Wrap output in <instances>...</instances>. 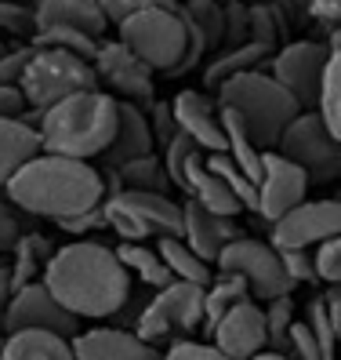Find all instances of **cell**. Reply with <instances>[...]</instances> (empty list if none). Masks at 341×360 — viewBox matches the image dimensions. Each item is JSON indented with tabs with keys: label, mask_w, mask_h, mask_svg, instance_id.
<instances>
[{
	"label": "cell",
	"mask_w": 341,
	"mask_h": 360,
	"mask_svg": "<svg viewBox=\"0 0 341 360\" xmlns=\"http://www.w3.org/2000/svg\"><path fill=\"white\" fill-rule=\"evenodd\" d=\"M40 281L80 321H105L131 302V273L120 262L116 248L98 240H73L58 248Z\"/></svg>",
	"instance_id": "6da1fadb"
},
{
	"label": "cell",
	"mask_w": 341,
	"mask_h": 360,
	"mask_svg": "<svg viewBox=\"0 0 341 360\" xmlns=\"http://www.w3.org/2000/svg\"><path fill=\"white\" fill-rule=\"evenodd\" d=\"M8 200L36 219H73L83 215L91 207H102L105 200V175L88 160L76 157H58L40 150L33 160H26L18 172L11 175Z\"/></svg>",
	"instance_id": "7a4b0ae2"
},
{
	"label": "cell",
	"mask_w": 341,
	"mask_h": 360,
	"mask_svg": "<svg viewBox=\"0 0 341 360\" xmlns=\"http://www.w3.org/2000/svg\"><path fill=\"white\" fill-rule=\"evenodd\" d=\"M116 113H120V98L102 88H88L62 98L48 105L36 124L40 150L58 157H76V160L102 157L116 135Z\"/></svg>",
	"instance_id": "3957f363"
},
{
	"label": "cell",
	"mask_w": 341,
	"mask_h": 360,
	"mask_svg": "<svg viewBox=\"0 0 341 360\" xmlns=\"http://www.w3.org/2000/svg\"><path fill=\"white\" fill-rule=\"evenodd\" d=\"M218 105H229V110L240 113L250 139L258 142L262 150H276L283 128L302 113L297 98L265 70H250V73L225 80L218 88Z\"/></svg>",
	"instance_id": "277c9868"
},
{
	"label": "cell",
	"mask_w": 341,
	"mask_h": 360,
	"mask_svg": "<svg viewBox=\"0 0 341 360\" xmlns=\"http://www.w3.org/2000/svg\"><path fill=\"white\" fill-rule=\"evenodd\" d=\"M105 226L120 240H149V237H182V204L170 200V193L153 189H113L102 200Z\"/></svg>",
	"instance_id": "5b68a950"
},
{
	"label": "cell",
	"mask_w": 341,
	"mask_h": 360,
	"mask_svg": "<svg viewBox=\"0 0 341 360\" xmlns=\"http://www.w3.org/2000/svg\"><path fill=\"white\" fill-rule=\"evenodd\" d=\"M120 37L142 62H149L156 73H170L182 62L189 48V22L178 4H160V8H142L116 22Z\"/></svg>",
	"instance_id": "8992f818"
},
{
	"label": "cell",
	"mask_w": 341,
	"mask_h": 360,
	"mask_svg": "<svg viewBox=\"0 0 341 360\" xmlns=\"http://www.w3.org/2000/svg\"><path fill=\"white\" fill-rule=\"evenodd\" d=\"M18 84H22L26 102L33 110H48V105L69 98L76 91L102 88L91 58H80V55L58 51V48H36V44H33V58Z\"/></svg>",
	"instance_id": "52a82bcc"
},
{
	"label": "cell",
	"mask_w": 341,
	"mask_h": 360,
	"mask_svg": "<svg viewBox=\"0 0 341 360\" xmlns=\"http://www.w3.org/2000/svg\"><path fill=\"white\" fill-rule=\"evenodd\" d=\"M200 324H203V284L170 281L167 288H156V295L142 306L135 331L145 342L163 346V342H178Z\"/></svg>",
	"instance_id": "ba28073f"
},
{
	"label": "cell",
	"mask_w": 341,
	"mask_h": 360,
	"mask_svg": "<svg viewBox=\"0 0 341 360\" xmlns=\"http://www.w3.org/2000/svg\"><path fill=\"white\" fill-rule=\"evenodd\" d=\"M218 273H236V277L247 281L250 288V299L269 302V299H280V295H290L297 284L290 281V273L280 259V248L272 240H254V237H236L222 248L218 255Z\"/></svg>",
	"instance_id": "9c48e42d"
},
{
	"label": "cell",
	"mask_w": 341,
	"mask_h": 360,
	"mask_svg": "<svg viewBox=\"0 0 341 360\" xmlns=\"http://www.w3.org/2000/svg\"><path fill=\"white\" fill-rule=\"evenodd\" d=\"M276 150L294 164H302L309 182H334L341 175V139L327 128L316 110L297 113L283 128Z\"/></svg>",
	"instance_id": "30bf717a"
},
{
	"label": "cell",
	"mask_w": 341,
	"mask_h": 360,
	"mask_svg": "<svg viewBox=\"0 0 341 360\" xmlns=\"http://www.w3.org/2000/svg\"><path fill=\"white\" fill-rule=\"evenodd\" d=\"M95 70H98V84L109 88V95L135 102L142 110L156 102V84H153V66L142 62L123 40H102V48L95 55Z\"/></svg>",
	"instance_id": "8fae6325"
},
{
	"label": "cell",
	"mask_w": 341,
	"mask_h": 360,
	"mask_svg": "<svg viewBox=\"0 0 341 360\" xmlns=\"http://www.w3.org/2000/svg\"><path fill=\"white\" fill-rule=\"evenodd\" d=\"M327 58H330V44H316V40H294V44H283V48L272 51V58H269L272 70H269V73L297 98V105H302V110H316Z\"/></svg>",
	"instance_id": "7c38bea8"
},
{
	"label": "cell",
	"mask_w": 341,
	"mask_h": 360,
	"mask_svg": "<svg viewBox=\"0 0 341 360\" xmlns=\"http://www.w3.org/2000/svg\"><path fill=\"white\" fill-rule=\"evenodd\" d=\"M269 240L276 248H316L341 233V200H302L287 215L269 222Z\"/></svg>",
	"instance_id": "4fadbf2b"
},
{
	"label": "cell",
	"mask_w": 341,
	"mask_h": 360,
	"mask_svg": "<svg viewBox=\"0 0 341 360\" xmlns=\"http://www.w3.org/2000/svg\"><path fill=\"white\" fill-rule=\"evenodd\" d=\"M4 331H22V328H44V331H58L73 338L80 331V316H73L66 306H62L51 288L44 281H29L15 291V299L4 313Z\"/></svg>",
	"instance_id": "5bb4252c"
},
{
	"label": "cell",
	"mask_w": 341,
	"mask_h": 360,
	"mask_svg": "<svg viewBox=\"0 0 341 360\" xmlns=\"http://www.w3.org/2000/svg\"><path fill=\"white\" fill-rule=\"evenodd\" d=\"M309 186L312 182L302 164H294L280 150H265V175L258 182V215L265 222H276L309 197Z\"/></svg>",
	"instance_id": "9a60e30c"
},
{
	"label": "cell",
	"mask_w": 341,
	"mask_h": 360,
	"mask_svg": "<svg viewBox=\"0 0 341 360\" xmlns=\"http://www.w3.org/2000/svg\"><path fill=\"white\" fill-rule=\"evenodd\" d=\"M210 342H215L229 360H250L254 353L269 349L265 306H258V299L236 302L215 328H210Z\"/></svg>",
	"instance_id": "2e32d148"
},
{
	"label": "cell",
	"mask_w": 341,
	"mask_h": 360,
	"mask_svg": "<svg viewBox=\"0 0 341 360\" xmlns=\"http://www.w3.org/2000/svg\"><path fill=\"white\" fill-rule=\"evenodd\" d=\"M76 360H163L160 346L145 342L135 328H91L73 335Z\"/></svg>",
	"instance_id": "e0dca14e"
},
{
	"label": "cell",
	"mask_w": 341,
	"mask_h": 360,
	"mask_svg": "<svg viewBox=\"0 0 341 360\" xmlns=\"http://www.w3.org/2000/svg\"><path fill=\"white\" fill-rule=\"evenodd\" d=\"M170 110H175L178 131H185L203 153H222V150H229L225 124H222V105H218V102H210L207 95L185 88V91L175 95Z\"/></svg>",
	"instance_id": "ac0fdd59"
},
{
	"label": "cell",
	"mask_w": 341,
	"mask_h": 360,
	"mask_svg": "<svg viewBox=\"0 0 341 360\" xmlns=\"http://www.w3.org/2000/svg\"><path fill=\"white\" fill-rule=\"evenodd\" d=\"M182 215H185L182 237L193 244V251H196L203 262H210V266L218 262L222 248H225L229 240L243 237V229L236 226V215H218V211L203 207V204L193 200V197L182 204Z\"/></svg>",
	"instance_id": "d6986e66"
},
{
	"label": "cell",
	"mask_w": 341,
	"mask_h": 360,
	"mask_svg": "<svg viewBox=\"0 0 341 360\" xmlns=\"http://www.w3.org/2000/svg\"><path fill=\"white\" fill-rule=\"evenodd\" d=\"M145 153H156V135H153V124H149V113L135 102H123L120 98V113H116V135L109 142V150L102 153V160L109 167H120L135 157Z\"/></svg>",
	"instance_id": "ffe728a7"
},
{
	"label": "cell",
	"mask_w": 341,
	"mask_h": 360,
	"mask_svg": "<svg viewBox=\"0 0 341 360\" xmlns=\"http://www.w3.org/2000/svg\"><path fill=\"white\" fill-rule=\"evenodd\" d=\"M182 193L193 197V200H200V204L210 207V211H218V215H240V211H243V204H240L236 193L229 189V182L207 164V153H203V150L189 160Z\"/></svg>",
	"instance_id": "44dd1931"
},
{
	"label": "cell",
	"mask_w": 341,
	"mask_h": 360,
	"mask_svg": "<svg viewBox=\"0 0 341 360\" xmlns=\"http://www.w3.org/2000/svg\"><path fill=\"white\" fill-rule=\"evenodd\" d=\"M36 30L44 26H73L102 40L109 30V15L102 11L98 0H36Z\"/></svg>",
	"instance_id": "7402d4cb"
},
{
	"label": "cell",
	"mask_w": 341,
	"mask_h": 360,
	"mask_svg": "<svg viewBox=\"0 0 341 360\" xmlns=\"http://www.w3.org/2000/svg\"><path fill=\"white\" fill-rule=\"evenodd\" d=\"M0 360H76V356H73V338L44 328H22L4 335Z\"/></svg>",
	"instance_id": "603a6c76"
},
{
	"label": "cell",
	"mask_w": 341,
	"mask_h": 360,
	"mask_svg": "<svg viewBox=\"0 0 341 360\" xmlns=\"http://www.w3.org/2000/svg\"><path fill=\"white\" fill-rule=\"evenodd\" d=\"M269 58H272V48L258 44V40H243V44H232V48L218 51L215 58L207 62L203 84H207L210 91H218L225 80L240 77V73H250V70H262Z\"/></svg>",
	"instance_id": "cb8c5ba5"
},
{
	"label": "cell",
	"mask_w": 341,
	"mask_h": 360,
	"mask_svg": "<svg viewBox=\"0 0 341 360\" xmlns=\"http://www.w3.org/2000/svg\"><path fill=\"white\" fill-rule=\"evenodd\" d=\"M40 153V131L26 120L0 117V186H8L11 175Z\"/></svg>",
	"instance_id": "d4e9b609"
},
{
	"label": "cell",
	"mask_w": 341,
	"mask_h": 360,
	"mask_svg": "<svg viewBox=\"0 0 341 360\" xmlns=\"http://www.w3.org/2000/svg\"><path fill=\"white\" fill-rule=\"evenodd\" d=\"M116 255L127 266V273H135L145 288H167L170 281H175L170 269H167V262H163V255L156 248H149L145 240H120Z\"/></svg>",
	"instance_id": "484cf974"
},
{
	"label": "cell",
	"mask_w": 341,
	"mask_h": 360,
	"mask_svg": "<svg viewBox=\"0 0 341 360\" xmlns=\"http://www.w3.org/2000/svg\"><path fill=\"white\" fill-rule=\"evenodd\" d=\"M156 251L163 255L175 281H193V284H203V288L210 284V262H203L185 237H156Z\"/></svg>",
	"instance_id": "4316f807"
},
{
	"label": "cell",
	"mask_w": 341,
	"mask_h": 360,
	"mask_svg": "<svg viewBox=\"0 0 341 360\" xmlns=\"http://www.w3.org/2000/svg\"><path fill=\"white\" fill-rule=\"evenodd\" d=\"M11 277H15V288H22L29 281H40L44 277V266L51 262L55 248L48 244V237H40V233H22L18 237V244L11 248Z\"/></svg>",
	"instance_id": "83f0119b"
},
{
	"label": "cell",
	"mask_w": 341,
	"mask_h": 360,
	"mask_svg": "<svg viewBox=\"0 0 341 360\" xmlns=\"http://www.w3.org/2000/svg\"><path fill=\"white\" fill-rule=\"evenodd\" d=\"M243 299H250V288H247L243 277H236V273H222L218 281H210L203 288V328L210 331L232 306L243 302Z\"/></svg>",
	"instance_id": "f1b7e54d"
},
{
	"label": "cell",
	"mask_w": 341,
	"mask_h": 360,
	"mask_svg": "<svg viewBox=\"0 0 341 360\" xmlns=\"http://www.w3.org/2000/svg\"><path fill=\"white\" fill-rule=\"evenodd\" d=\"M113 172L120 179V189H153V193H167L170 189V175L163 167V157H156V153L135 157V160L113 167Z\"/></svg>",
	"instance_id": "f546056e"
},
{
	"label": "cell",
	"mask_w": 341,
	"mask_h": 360,
	"mask_svg": "<svg viewBox=\"0 0 341 360\" xmlns=\"http://www.w3.org/2000/svg\"><path fill=\"white\" fill-rule=\"evenodd\" d=\"M316 113L323 117V124L341 139V48H330L327 70H323V84H319Z\"/></svg>",
	"instance_id": "4dcf8cb0"
},
{
	"label": "cell",
	"mask_w": 341,
	"mask_h": 360,
	"mask_svg": "<svg viewBox=\"0 0 341 360\" xmlns=\"http://www.w3.org/2000/svg\"><path fill=\"white\" fill-rule=\"evenodd\" d=\"M33 44L36 48H58V51H69V55H80V58L95 62L102 40L83 33V30H73V26H44V30L33 33Z\"/></svg>",
	"instance_id": "1f68e13d"
},
{
	"label": "cell",
	"mask_w": 341,
	"mask_h": 360,
	"mask_svg": "<svg viewBox=\"0 0 341 360\" xmlns=\"http://www.w3.org/2000/svg\"><path fill=\"white\" fill-rule=\"evenodd\" d=\"M283 11L280 4H272V0H254L247 4V40H258L265 48H280V37H283Z\"/></svg>",
	"instance_id": "d6a6232c"
},
{
	"label": "cell",
	"mask_w": 341,
	"mask_h": 360,
	"mask_svg": "<svg viewBox=\"0 0 341 360\" xmlns=\"http://www.w3.org/2000/svg\"><path fill=\"white\" fill-rule=\"evenodd\" d=\"M182 11L200 26V33L207 37V44H210V51L225 44V8L218 4V0H185Z\"/></svg>",
	"instance_id": "836d02e7"
},
{
	"label": "cell",
	"mask_w": 341,
	"mask_h": 360,
	"mask_svg": "<svg viewBox=\"0 0 341 360\" xmlns=\"http://www.w3.org/2000/svg\"><path fill=\"white\" fill-rule=\"evenodd\" d=\"M200 153V146L189 139L185 131H178L175 139H170L167 146H163V167H167V175H170V186H185V167H189V160H193Z\"/></svg>",
	"instance_id": "e575fe53"
},
{
	"label": "cell",
	"mask_w": 341,
	"mask_h": 360,
	"mask_svg": "<svg viewBox=\"0 0 341 360\" xmlns=\"http://www.w3.org/2000/svg\"><path fill=\"white\" fill-rule=\"evenodd\" d=\"M297 321L294 316V302L290 295H280V299H269L265 302V324H269V349H283L290 324Z\"/></svg>",
	"instance_id": "d590c367"
},
{
	"label": "cell",
	"mask_w": 341,
	"mask_h": 360,
	"mask_svg": "<svg viewBox=\"0 0 341 360\" xmlns=\"http://www.w3.org/2000/svg\"><path fill=\"white\" fill-rule=\"evenodd\" d=\"M305 324L312 328L319 349H323V360H334V356H337V346H341V338H337V331H334V324H330V316H327L323 299H312V302L305 306Z\"/></svg>",
	"instance_id": "8d00e7d4"
},
{
	"label": "cell",
	"mask_w": 341,
	"mask_h": 360,
	"mask_svg": "<svg viewBox=\"0 0 341 360\" xmlns=\"http://www.w3.org/2000/svg\"><path fill=\"white\" fill-rule=\"evenodd\" d=\"M0 33L33 37L36 33V11L26 0H0Z\"/></svg>",
	"instance_id": "74e56055"
},
{
	"label": "cell",
	"mask_w": 341,
	"mask_h": 360,
	"mask_svg": "<svg viewBox=\"0 0 341 360\" xmlns=\"http://www.w3.org/2000/svg\"><path fill=\"white\" fill-rule=\"evenodd\" d=\"M280 259L290 273L294 284H316L319 273H316V248H280Z\"/></svg>",
	"instance_id": "f35d334b"
},
{
	"label": "cell",
	"mask_w": 341,
	"mask_h": 360,
	"mask_svg": "<svg viewBox=\"0 0 341 360\" xmlns=\"http://www.w3.org/2000/svg\"><path fill=\"white\" fill-rule=\"evenodd\" d=\"M283 353L290 360H323V349H319L316 342V335L305 321H294L290 324V335H287V342H283Z\"/></svg>",
	"instance_id": "ab89813d"
},
{
	"label": "cell",
	"mask_w": 341,
	"mask_h": 360,
	"mask_svg": "<svg viewBox=\"0 0 341 360\" xmlns=\"http://www.w3.org/2000/svg\"><path fill=\"white\" fill-rule=\"evenodd\" d=\"M163 360H229L215 342H193V338H178L163 349Z\"/></svg>",
	"instance_id": "60d3db41"
},
{
	"label": "cell",
	"mask_w": 341,
	"mask_h": 360,
	"mask_svg": "<svg viewBox=\"0 0 341 360\" xmlns=\"http://www.w3.org/2000/svg\"><path fill=\"white\" fill-rule=\"evenodd\" d=\"M316 273H319V281H327V284L341 281V233L323 240V244H316Z\"/></svg>",
	"instance_id": "b9f144b4"
},
{
	"label": "cell",
	"mask_w": 341,
	"mask_h": 360,
	"mask_svg": "<svg viewBox=\"0 0 341 360\" xmlns=\"http://www.w3.org/2000/svg\"><path fill=\"white\" fill-rule=\"evenodd\" d=\"M149 124H153V135H156V146H160V150L178 135V120H175L170 102H153V105H149Z\"/></svg>",
	"instance_id": "7bdbcfd3"
},
{
	"label": "cell",
	"mask_w": 341,
	"mask_h": 360,
	"mask_svg": "<svg viewBox=\"0 0 341 360\" xmlns=\"http://www.w3.org/2000/svg\"><path fill=\"white\" fill-rule=\"evenodd\" d=\"M29 58H33V44L0 55V84H18V80H22V73H26V66H29Z\"/></svg>",
	"instance_id": "ee69618b"
},
{
	"label": "cell",
	"mask_w": 341,
	"mask_h": 360,
	"mask_svg": "<svg viewBox=\"0 0 341 360\" xmlns=\"http://www.w3.org/2000/svg\"><path fill=\"white\" fill-rule=\"evenodd\" d=\"M102 11L109 15V22H123L127 15H135L142 8H160V4H178V0H98Z\"/></svg>",
	"instance_id": "f6af8a7d"
},
{
	"label": "cell",
	"mask_w": 341,
	"mask_h": 360,
	"mask_svg": "<svg viewBox=\"0 0 341 360\" xmlns=\"http://www.w3.org/2000/svg\"><path fill=\"white\" fill-rule=\"evenodd\" d=\"M225 40H229V48L247 40V4L243 0H229V8H225Z\"/></svg>",
	"instance_id": "bcb514c9"
},
{
	"label": "cell",
	"mask_w": 341,
	"mask_h": 360,
	"mask_svg": "<svg viewBox=\"0 0 341 360\" xmlns=\"http://www.w3.org/2000/svg\"><path fill=\"white\" fill-rule=\"evenodd\" d=\"M15 204L8 200V204H0V251H11L15 244H18V237H22V222H18V215H15Z\"/></svg>",
	"instance_id": "7dc6e473"
},
{
	"label": "cell",
	"mask_w": 341,
	"mask_h": 360,
	"mask_svg": "<svg viewBox=\"0 0 341 360\" xmlns=\"http://www.w3.org/2000/svg\"><path fill=\"white\" fill-rule=\"evenodd\" d=\"M55 226H62L66 233L80 237V233H91V229H102V226H105V211H102V207H91V211H83V215L62 219V222H55Z\"/></svg>",
	"instance_id": "c3c4849f"
},
{
	"label": "cell",
	"mask_w": 341,
	"mask_h": 360,
	"mask_svg": "<svg viewBox=\"0 0 341 360\" xmlns=\"http://www.w3.org/2000/svg\"><path fill=\"white\" fill-rule=\"evenodd\" d=\"M309 15L334 30V26H341V0H309Z\"/></svg>",
	"instance_id": "681fc988"
},
{
	"label": "cell",
	"mask_w": 341,
	"mask_h": 360,
	"mask_svg": "<svg viewBox=\"0 0 341 360\" xmlns=\"http://www.w3.org/2000/svg\"><path fill=\"white\" fill-rule=\"evenodd\" d=\"M323 306H327V316H330V324H334V331H337V338H341V281L337 284H330L323 295Z\"/></svg>",
	"instance_id": "f907efd6"
},
{
	"label": "cell",
	"mask_w": 341,
	"mask_h": 360,
	"mask_svg": "<svg viewBox=\"0 0 341 360\" xmlns=\"http://www.w3.org/2000/svg\"><path fill=\"white\" fill-rule=\"evenodd\" d=\"M15 277H11V266H0V324H4V313H8V306H11V299H15Z\"/></svg>",
	"instance_id": "816d5d0a"
},
{
	"label": "cell",
	"mask_w": 341,
	"mask_h": 360,
	"mask_svg": "<svg viewBox=\"0 0 341 360\" xmlns=\"http://www.w3.org/2000/svg\"><path fill=\"white\" fill-rule=\"evenodd\" d=\"M250 360H290L283 349H262V353H254Z\"/></svg>",
	"instance_id": "f5cc1de1"
},
{
	"label": "cell",
	"mask_w": 341,
	"mask_h": 360,
	"mask_svg": "<svg viewBox=\"0 0 341 360\" xmlns=\"http://www.w3.org/2000/svg\"><path fill=\"white\" fill-rule=\"evenodd\" d=\"M330 48H341V26L330 30Z\"/></svg>",
	"instance_id": "db71d44e"
},
{
	"label": "cell",
	"mask_w": 341,
	"mask_h": 360,
	"mask_svg": "<svg viewBox=\"0 0 341 360\" xmlns=\"http://www.w3.org/2000/svg\"><path fill=\"white\" fill-rule=\"evenodd\" d=\"M0 346H4V338H0Z\"/></svg>",
	"instance_id": "11a10c76"
},
{
	"label": "cell",
	"mask_w": 341,
	"mask_h": 360,
	"mask_svg": "<svg viewBox=\"0 0 341 360\" xmlns=\"http://www.w3.org/2000/svg\"><path fill=\"white\" fill-rule=\"evenodd\" d=\"M272 4H280V0H272Z\"/></svg>",
	"instance_id": "9f6ffc18"
}]
</instances>
